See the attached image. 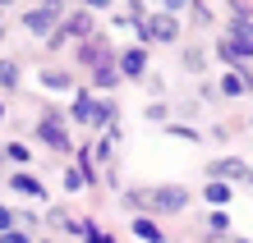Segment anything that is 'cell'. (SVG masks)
<instances>
[{"label": "cell", "mask_w": 253, "mask_h": 243, "mask_svg": "<svg viewBox=\"0 0 253 243\" xmlns=\"http://www.w3.org/2000/svg\"><path fill=\"white\" fill-rule=\"evenodd\" d=\"M143 37L147 41H175L180 37V23H175L170 9H166V14H157V19H143Z\"/></svg>", "instance_id": "1"}, {"label": "cell", "mask_w": 253, "mask_h": 243, "mask_svg": "<svg viewBox=\"0 0 253 243\" xmlns=\"http://www.w3.org/2000/svg\"><path fill=\"white\" fill-rule=\"evenodd\" d=\"M55 14H60V5H42V9H33V14H23V23L33 28L37 37H51V33H55Z\"/></svg>", "instance_id": "2"}, {"label": "cell", "mask_w": 253, "mask_h": 243, "mask_svg": "<svg viewBox=\"0 0 253 243\" xmlns=\"http://www.w3.org/2000/svg\"><path fill=\"white\" fill-rule=\"evenodd\" d=\"M143 202H152V207H161V211H180L189 197H184V188H157L152 197H143Z\"/></svg>", "instance_id": "3"}, {"label": "cell", "mask_w": 253, "mask_h": 243, "mask_svg": "<svg viewBox=\"0 0 253 243\" xmlns=\"http://www.w3.org/2000/svg\"><path fill=\"white\" fill-rule=\"evenodd\" d=\"M42 138H46L55 151H69L74 142H69V133H65V124H60V119H42Z\"/></svg>", "instance_id": "4"}, {"label": "cell", "mask_w": 253, "mask_h": 243, "mask_svg": "<svg viewBox=\"0 0 253 243\" xmlns=\"http://www.w3.org/2000/svg\"><path fill=\"white\" fill-rule=\"evenodd\" d=\"M212 174H216V179H244V174H249V165L230 156V161H216V165H212Z\"/></svg>", "instance_id": "5"}, {"label": "cell", "mask_w": 253, "mask_h": 243, "mask_svg": "<svg viewBox=\"0 0 253 243\" xmlns=\"http://www.w3.org/2000/svg\"><path fill=\"white\" fill-rule=\"evenodd\" d=\"M143 69H147V55H143V51H125L120 73H129V78H143Z\"/></svg>", "instance_id": "6"}, {"label": "cell", "mask_w": 253, "mask_h": 243, "mask_svg": "<svg viewBox=\"0 0 253 243\" xmlns=\"http://www.w3.org/2000/svg\"><path fill=\"white\" fill-rule=\"evenodd\" d=\"M9 188H14V193H28V197H42V179H33V174H14Z\"/></svg>", "instance_id": "7"}, {"label": "cell", "mask_w": 253, "mask_h": 243, "mask_svg": "<svg viewBox=\"0 0 253 243\" xmlns=\"http://www.w3.org/2000/svg\"><path fill=\"white\" fill-rule=\"evenodd\" d=\"M221 87H226V92H230V97H240V92H249V87H253V83L244 78V69H235V73H230V78H226V83H221Z\"/></svg>", "instance_id": "8"}, {"label": "cell", "mask_w": 253, "mask_h": 243, "mask_svg": "<svg viewBox=\"0 0 253 243\" xmlns=\"http://www.w3.org/2000/svg\"><path fill=\"white\" fill-rule=\"evenodd\" d=\"M133 234H138V239H147V243H161V230H157L152 220H133Z\"/></svg>", "instance_id": "9"}, {"label": "cell", "mask_w": 253, "mask_h": 243, "mask_svg": "<svg viewBox=\"0 0 253 243\" xmlns=\"http://www.w3.org/2000/svg\"><path fill=\"white\" fill-rule=\"evenodd\" d=\"M0 87H19V65L0 60Z\"/></svg>", "instance_id": "10"}, {"label": "cell", "mask_w": 253, "mask_h": 243, "mask_svg": "<svg viewBox=\"0 0 253 243\" xmlns=\"http://www.w3.org/2000/svg\"><path fill=\"white\" fill-rule=\"evenodd\" d=\"M203 193H207V202H216V207H226V202H230V188H226V184H207Z\"/></svg>", "instance_id": "11"}, {"label": "cell", "mask_w": 253, "mask_h": 243, "mask_svg": "<svg viewBox=\"0 0 253 243\" xmlns=\"http://www.w3.org/2000/svg\"><path fill=\"white\" fill-rule=\"evenodd\" d=\"M207 230H212V234H226L230 230V216H226V211H212V216H207Z\"/></svg>", "instance_id": "12"}, {"label": "cell", "mask_w": 253, "mask_h": 243, "mask_svg": "<svg viewBox=\"0 0 253 243\" xmlns=\"http://www.w3.org/2000/svg\"><path fill=\"white\" fill-rule=\"evenodd\" d=\"M92 105H97V101H92V97L83 92L79 101H74V119H92Z\"/></svg>", "instance_id": "13"}, {"label": "cell", "mask_w": 253, "mask_h": 243, "mask_svg": "<svg viewBox=\"0 0 253 243\" xmlns=\"http://www.w3.org/2000/svg\"><path fill=\"white\" fill-rule=\"evenodd\" d=\"M97 83L101 87H115V83H120V73H115L111 65H97Z\"/></svg>", "instance_id": "14"}, {"label": "cell", "mask_w": 253, "mask_h": 243, "mask_svg": "<svg viewBox=\"0 0 253 243\" xmlns=\"http://www.w3.org/2000/svg\"><path fill=\"white\" fill-rule=\"evenodd\" d=\"M42 83H46L51 92H65V87H69V78H65V73H42Z\"/></svg>", "instance_id": "15"}, {"label": "cell", "mask_w": 253, "mask_h": 243, "mask_svg": "<svg viewBox=\"0 0 253 243\" xmlns=\"http://www.w3.org/2000/svg\"><path fill=\"white\" fill-rule=\"evenodd\" d=\"M5 156H9L14 165H23V161H28V147H19V142H9V147H5Z\"/></svg>", "instance_id": "16"}, {"label": "cell", "mask_w": 253, "mask_h": 243, "mask_svg": "<svg viewBox=\"0 0 253 243\" xmlns=\"http://www.w3.org/2000/svg\"><path fill=\"white\" fill-rule=\"evenodd\" d=\"M0 239H5V243H28V234H19L14 225H9V230H0Z\"/></svg>", "instance_id": "17"}, {"label": "cell", "mask_w": 253, "mask_h": 243, "mask_svg": "<svg viewBox=\"0 0 253 243\" xmlns=\"http://www.w3.org/2000/svg\"><path fill=\"white\" fill-rule=\"evenodd\" d=\"M65 188H83V170H69L65 174Z\"/></svg>", "instance_id": "18"}, {"label": "cell", "mask_w": 253, "mask_h": 243, "mask_svg": "<svg viewBox=\"0 0 253 243\" xmlns=\"http://www.w3.org/2000/svg\"><path fill=\"white\" fill-rule=\"evenodd\" d=\"M9 225H14V216H9L5 207H0V230H9Z\"/></svg>", "instance_id": "19"}, {"label": "cell", "mask_w": 253, "mask_h": 243, "mask_svg": "<svg viewBox=\"0 0 253 243\" xmlns=\"http://www.w3.org/2000/svg\"><path fill=\"white\" fill-rule=\"evenodd\" d=\"M189 5V0H166V9H184Z\"/></svg>", "instance_id": "20"}, {"label": "cell", "mask_w": 253, "mask_h": 243, "mask_svg": "<svg viewBox=\"0 0 253 243\" xmlns=\"http://www.w3.org/2000/svg\"><path fill=\"white\" fill-rule=\"evenodd\" d=\"M87 5H92V9H106V5H111V0H87Z\"/></svg>", "instance_id": "21"}, {"label": "cell", "mask_w": 253, "mask_h": 243, "mask_svg": "<svg viewBox=\"0 0 253 243\" xmlns=\"http://www.w3.org/2000/svg\"><path fill=\"white\" fill-rule=\"evenodd\" d=\"M0 119H5V105H0Z\"/></svg>", "instance_id": "22"}, {"label": "cell", "mask_w": 253, "mask_h": 243, "mask_svg": "<svg viewBox=\"0 0 253 243\" xmlns=\"http://www.w3.org/2000/svg\"><path fill=\"white\" fill-rule=\"evenodd\" d=\"M46 5H60V0H46Z\"/></svg>", "instance_id": "23"}, {"label": "cell", "mask_w": 253, "mask_h": 243, "mask_svg": "<svg viewBox=\"0 0 253 243\" xmlns=\"http://www.w3.org/2000/svg\"><path fill=\"white\" fill-rule=\"evenodd\" d=\"M0 5H9V0H0Z\"/></svg>", "instance_id": "24"}]
</instances>
